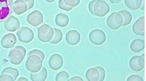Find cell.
<instances>
[{"instance_id":"obj_1","label":"cell","mask_w":146,"mask_h":81,"mask_svg":"<svg viewBox=\"0 0 146 81\" xmlns=\"http://www.w3.org/2000/svg\"><path fill=\"white\" fill-rule=\"evenodd\" d=\"M25 48L21 46H18L11 49L9 55V59L13 64L19 65L24 60L26 55Z\"/></svg>"},{"instance_id":"obj_2","label":"cell","mask_w":146,"mask_h":81,"mask_svg":"<svg viewBox=\"0 0 146 81\" xmlns=\"http://www.w3.org/2000/svg\"><path fill=\"white\" fill-rule=\"evenodd\" d=\"M43 61L39 56L35 55L29 56L26 63L27 70L32 73H36L41 69Z\"/></svg>"},{"instance_id":"obj_3","label":"cell","mask_w":146,"mask_h":81,"mask_svg":"<svg viewBox=\"0 0 146 81\" xmlns=\"http://www.w3.org/2000/svg\"><path fill=\"white\" fill-rule=\"evenodd\" d=\"M13 0H0V23L13 13Z\"/></svg>"},{"instance_id":"obj_4","label":"cell","mask_w":146,"mask_h":81,"mask_svg":"<svg viewBox=\"0 0 146 81\" xmlns=\"http://www.w3.org/2000/svg\"><path fill=\"white\" fill-rule=\"evenodd\" d=\"M54 34L53 28L47 24H43L38 29V37L43 42H48L51 40Z\"/></svg>"},{"instance_id":"obj_5","label":"cell","mask_w":146,"mask_h":81,"mask_svg":"<svg viewBox=\"0 0 146 81\" xmlns=\"http://www.w3.org/2000/svg\"><path fill=\"white\" fill-rule=\"evenodd\" d=\"M107 23L108 27L111 29H118L123 24V18L119 13L114 12L108 17Z\"/></svg>"},{"instance_id":"obj_6","label":"cell","mask_w":146,"mask_h":81,"mask_svg":"<svg viewBox=\"0 0 146 81\" xmlns=\"http://www.w3.org/2000/svg\"><path fill=\"white\" fill-rule=\"evenodd\" d=\"M17 34L19 41L24 43H29L34 37V32L27 27H21L17 31Z\"/></svg>"},{"instance_id":"obj_7","label":"cell","mask_w":146,"mask_h":81,"mask_svg":"<svg viewBox=\"0 0 146 81\" xmlns=\"http://www.w3.org/2000/svg\"><path fill=\"white\" fill-rule=\"evenodd\" d=\"M89 38L91 43L96 45H101L104 43L106 37L105 33L102 30L97 29L90 33Z\"/></svg>"},{"instance_id":"obj_8","label":"cell","mask_w":146,"mask_h":81,"mask_svg":"<svg viewBox=\"0 0 146 81\" xmlns=\"http://www.w3.org/2000/svg\"><path fill=\"white\" fill-rule=\"evenodd\" d=\"M93 11L95 15L104 17L109 12L110 6L104 1L97 0L94 5Z\"/></svg>"},{"instance_id":"obj_9","label":"cell","mask_w":146,"mask_h":81,"mask_svg":"<svg viewBox=\"0 0 146 81\" xmlns=\"http://www.w3.org/2000/svg\"><path fill=\"white\" fill-rule=\"evenodd\" d=\"M129 66L132 70L135 72H140L145 67V59L142 56H135L130 59Z\"/></svg>"},{"instance_id":"obj_10","label":"cell","mask_w":146,"mask_h":81,"mask_svg":"<svg viewBox=\"0 0 146 81\" xmlns=\"http://www.w3.org/2000/svg\"><path fill=\"white\" fill-rule=\"evenodd\" d=\"M27 20L29 24L33 26H38L43 22L42 14L40 11L36 10L27 16Z\"/></svg>"},{"instance_id":"obj_11","label":"cell","mask_w":146,"mask_h":81,"mask_svg":"<svg viewBox=\"0 0 146 81\" xmlns=\"http://www.w3.org/2000/svg\"><path fill=\"white\" fill-rule=\"evenodd\" d=\"M4 27L7 31L14 32L20 28L19 20L13 16L11 15L4 22Z\"/></svg>"},{"instance_id":"obj_12","label":"cell","mask_w":146,"mask_h":81,"mask_svg":"<svg viewBox=\"0 0 146 81\" xmlns=\"http://www.w3.org/2000/svg\"><path fill=\"white\" fill-rule=\"evenodd\" d=\"M48 64L50 68L52 70H59L63 66V60L62 57L58 54L52 55L49 60Z\"/></svg>"},{"instance_id":"obj_13","label":"cell","mask_w":146,"mask_h":81,"mask_svg":"<svg viewBox=\"0 0 146 81\" xmlns=\"http://www.w3.org/2000/svg\"><path fill=\"white\" fill-rule=\"evenodd\" d=\"M17 42V39L15 35L12 33H8L3 37L1 44L3 47L8 49L13 47Z\"/></svg>"},{"instance_id":"obj_14","label":"cell","mask_w":146,"mask_h":81,"mask_svg":"<svg viewBox=\"0 0 146 81\" xmlns=\"http://www.w3.org/2000/svg\"><path fill=\"white\" fill-rule=\"evenodd\" d=\"M133 31L137 35L141 36L145 35V17H140L134 23L133 26Z\"/></svg>"},{"instance_id":"obj_15","label":"cell","mask_w":146,"mask_h":81,"mask_svg":"<svg viewBox=\"0 0 146 81\" xmlns=\"http://www.w3.org/2000/svg\"><path fill=\"white\" fill-rule=\"evenodd\" d=\"M66 40L68 44L70 45H76L80 41V34L76 30H71L66 33Z\"/></svg>"},{"instance_id":"obj_16","label":"cell","mask_w":146,"mask_h":81,"mask_svg":"<svg viewBox=\"0 0 146 81\" xmlns=\"http://www.w3.org/2000/svg\"><path fill=\"white\" fill-rule=\"evenodd\" d=\"M13 10L17 15H20L28 10V6L23 0H17L13 3Z\"/></svg>"},{"instance_id":"obj_17","label":"cell","mask_w":146,"mask_h":81,"mask_svg":"<svg viewBox=\"0 0 146 81\" xmlns=\"http://www.w3.org/2000/svg\"><path fill=\"white\" fill-rule=\"evenodd\" d=\"M47 69L44 67L36 73L32 72L30 75L31 80L33 81H44L47 79Z\"/></svg>"},{"instance_id":"obj_18","label":"cell","mask_w":146,"mask_h":81,"mask_svg":"<svg viewBox=\"0 0 146 81\" xmlns=\"http://www.w3.org/2000/svg\"><path fill=\"white\" fill-rule=\"evenodd\" d=\"M130 47L134 53H139L145 49V41L140 39H135L131 43Z\"/></svg>"},{"instance_id":"obj_19","label":"cell","mask_w":146,"mask_h":81,"mask_svg":"<svg viewBox=\"0 0 146 81\" xmlns=\"http://www.w3.org/2000/svg\"><path fill=\"white\" fill-rule=\"evenodd\" d=\"M100 73L96 68H90L88 69L86 73V77L89 81H98L100 78Z\"/></svg>"},{"instance_id":"obj_20","label":"cell","mask_w":146,"mask_h":81,"mask_svg":"<svg viewBox=\"0 0 146 81\" xmlns=\"http://www.w3.org/2000/svg\"><path fill=\"white\" fill-rule=\"evenodd\" d=\"M69 19L68 15L62 13H60L56 17L55 22L56 24L59 27H64L68 24Z\"/></svg>"},{"instance_id":"obj_21","label":"cell","mask_w":146,"mask_h":81,"mask_svg":"<svg viewBox=\"0 0 146 81\" xmlns=\"http://www.w3.org/2000/svg\"><path fill=\"white\" fill-rule=\"evenodd\" d=\"M143 0H125V5L132 10H137L139 9L142 4Z\"/></svg>"},{"instance_id":"obj_22","label":"cell","mask_w":146,"mask_h":81,"mask_svg":"<svg viewBox=\"0 0 146 81\" xmlns=\"http://www.w3.org/2000/svg\"><path fill=\"white\" fill-rule=\"evenodd\" d=\"M54 31V35L50 41L51 44H57L61 41L63 38V33L61 30L57 28H53Z\"/></svg>"},{"instance_id":"obj_23","label":"cell","mask_w":146,"mask_h":81,"mask_svg":"<svg viewBox=\"0 0 146 81\" xmlns=\"http://www.w3.org/2000/svg\"><path fill=\"white\" fill-rule=\"evenodd\" d=\"M122 15L123 19V23L122 26H126L129 24L132 20V16L129 11L125 10L119 11L118 12Z\"/></svg>"},{"instance_id":"obj_24","label":"cell","mask_w":146,"mask_h":81,"mask_svg":"<svg viewBox=\"0 0 146 81\" xmlns=\"http://www.w3.org/2000/svg\"><path fill=\"white\" fill-rule=\"evenodd\" d=\"M6 74L9 75L13 78L15 81L19 76V72L18 69L11 67H7L3 70L1 74Z\"/></svg>"},{"instance_id":"obj_25","label":"cell","mask_w":146,"mask_h":81,"mask_svg":"<svg viewBox=\"0 0 146 81\" xmlns=\"http://www.w3.org/2000/svg\"><path fill=\"white\" fill-rule=\"evenodd\" d=\"M69 76L67 72L63 71L58 74L56 76V80L69 81Z\"/></svg>"},{"instance_id":"obj_26","label":"cell","mask_w":146,"mask_h":81,"mask_svg":"<svg viewBox=\"0 0 146 81\" xmlns=\"http://www.w3.org/2000/svg\"><path fill=\"white\" fill-rule=\"evenodd\" d=\"M59 7L60 9L64 11H68L73 9V7L67 6L65 3L64 0H60L58 2Z\"/></svg>"},{"instance_id":"obj_27","label":"cell","mask_w":146,"mask_h":81,"mask_svg":"<svg viewBox=\"0 0 146 81\" xmlns=\"http://www.w3.org/2000/svg\"><path fill=\"white\" fill-rule=\"evenodd\" d=\"M64 1L67 6L74 8L79 5L80 0H64Z\"/></svg>"},{"instance_id":"obj_28","label":"cell","mask_w":146,"mask_h":81,"mask_svg":"<svg viewBox=\"0 0 146 81\" xmlns=\"http://www.w3.org/2000/svg\"><path fill=\"white\" fill-rule=\"evenodd\" d=\"M32 55H37L39 56L43 61L44 60L45 57L44 54L41 51L36 50V49L31 51H30L29 53L28 56Z\"/></svg>"},{"instance_id":"obj_29","label":"cell","mask_w":146,"mask_h":81,"mask_svg":"<svg viewBox=\"0 0 146 81\" xmlns=\"http://www.w3.org/2000/svg\"><path fill=\"white\" fill-rule=\"evenodd\" d=\"M99 70L100 73V78L99 81H103L105 79L106 73L105 69L102 67L98 66L96 67Z\"/></svg>"},{"instance_id":"obj_30","label":"cell","mask_w":146,"mask_h":81,"mask_svg":"<svg viewBox=\"0 0 146 81\" xmlns=\"http://www.w3.org/2000/svg\"><path fill=\"white\" fill-rule=\"evenodd\" d=\"M127 81H144L142 76L138 75H132L130 76L127 79Z\"/></svg>"},{"instance_id":"obj_31","label":"cell","mask_w":146,"mask_h":81,"mask_svg":"<svg viewBox=\"0 0 146 81\" xmlns=\"http://www.w3.org/2000/svg\"><path fill=\"white\" fill-rule=\"evenodd\" d=\"M14 81V79L12 76L9 75L3 74L0 76V81Z\"/></svg>"},{"instance_id":"obj_32","label":"cell","mask_w":146,"mask_h":81,"mask_svg":"<svg viewBox=\"0 0 146 81\" xmlns=\"http://www.w3.org/2000/svg\"><path fill=\"white\" fill-rule=\"evenodd\" d=\"M25 1L28 6V10L31 9L34 7L35 4L34 0H23Z\"/></svg>"},{"instance_id":"obj_33","label":"cell","mask_w":146,"mask_h":81,"mask_svg":"<svg viewBox=\"0 0 146 81\" xmlns=\"http://www.w3.org/2000/svg\"><path fill=\"white\" fill-rule=\"evenodd\" d=\"M97 0H94L92 1H91L89 3V9L90 12L92 13V15H94L93 11L94 6V5L95 3L96 2Z\"/></svg>"},{"instance_id":"obj_34","label":"cell","mask_w":146,"mask_h":81,"mask_svg":"<svg viewBox=\"0 0 146 81\" xmlns=\"http://www.w3.org/2000/svg\"><path fill=\"white\" fill-rule=\"evenodd\" d=\"M69 81H83V79L82 78L79 76H74V77L71 78L69 79Z\"/></svg>"},{"instance_id":"obj_35","label":"cell","mask_w":146,"mask_h":81,"mask_svg":"<svg viewBox=\"0 0 146 81\" xmlns=\"http://www.w3.org/2000/svg\"><path fill=\"white\" fill-rule=\"evenodd\" d=\"M110 2L112 4L118 3L122 1V0H109Z\"/></svg>"},{"instance_id":"obj_36","label":"cell","mask_w":146,"mask_h":81,"mask_svg":"<svg viewBox=\"0 0 146 81\" xmlns=\"http://www.w3.org/2000/svg\"><path fill=\"white\" fill-rule=\"evenodd\" d=\"M17 81H28V80L26 78H25L24 77H21L19 79H18V80Z\"/></svg>"},{"instance_id":"obj_37","label":"cell","mask_w":146,"mask_h":81,"mask_svg":"<svg viewBox=\"0 0 146 81\" xmlns=\"http://www.w3.org/2000/svg\"><path fill=\"white\" fill-rule=\"evenodd\" d=\"M46 1H47V2L48 3H52L54 2L56 0H45Z\"/></svg>"}]
</instances>
